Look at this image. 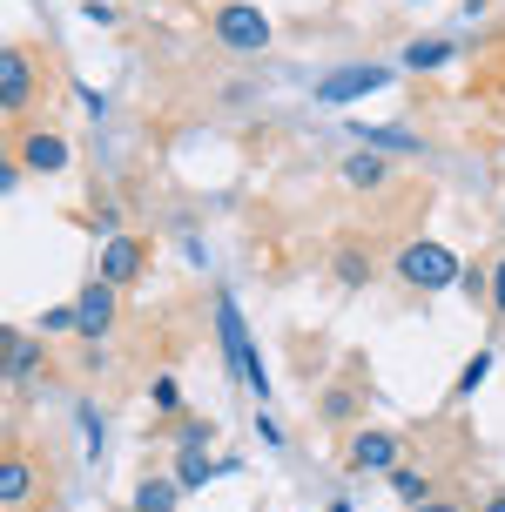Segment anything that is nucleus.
<instances>
[{"instance_id":"obj_23","label":"nucleus","mask_w":505,"mask_h":512,"mask_svg":"<svg viewBox=\"0 0 505 512\" xmlns=\"http://www.w3.org/2000/svg\"><path fill=\"white\" fill-rule=\"evenodd\" d=\"M209 438H216V425H209V418H189V425H182V452H202V445H209Z\"/></svg>"},{"instance_id":"obj_25","label":"nucleus","mask_w":505,"mask_h":512,"mask_svg":"<svg viewBox=\"0 0 505 512\" xmlns=\"http://www.w3.org/2000/svg\"><path fill=\"white\" fill-rule=\"evenodd\" d=\"M492 317H505V256H499V270H492Z\"/></svg>"},{"instance_id":"obj_8","label":"nucleus","mask_w":505,"mask_h":512,"mask_svg":"<svg viewBox=\"0 0 505 512\" xmlns=\"http://www.w3.org/2000/svg\"><path fill=\"white\" fill-rule=\"evenodd\" d=\"M21 162L34 176H61V169H68V142L48 135V128H34V135H21Z\"/></svg>"},{"instance_id":"obj_28","label":"nucleus","mask_w":505,"mask_h":512,"mask_svg":"<svg viewBox=\"0 0 505 512\" xmlns=\"http://www.w3.org/2000/svg\"><path fill=\"white\" fill-rule=\"evenodd\" d=\"M499 223H505V209H499Z\"/></svg>"},{"instance_id":"obj_5","label":"nucleus","mask_w":505,"mask_h":512,"mask_svg":"<svg viewBox=\"0 0 505 512\" xmlns=\"http://www.w3.org/2000/svg\"><path fill=\"white\" fill-rule=\"evenodd\" d=\"M27 102H34V61L21 48H0V108L21 115Z\"/></svg>"},{"instance_id":"obj_7","label":"nucleus","mask_w":505,"mask_h":512,"mask_svg":"<svg viewBox=\"0 0 505 512\" xmlns=\"http://www.w3.org/2000/svg\"><path fill=\"white\" fill-rule=\"evenodd\" d=\"M142 263H149V250L135 243V236H108V250H101V283H135L142 277Z\"/></svg>"},{"instance_id":"obj_2","label":"nucleus","mask_w":505,"mask_h":512,"mask_svg":"<svg viewBox=\"0 0 505 512\" xmlns=\"http://www.w3.org/2000/svg\"><path fill=\"white\" fill-rule=\"evenodd\" d=\"M209 34H216V48H229V54H263L270 48V14L250 7V0H229V7H216Z\"/></svg>"},{"instance_id":"obj_15","label":"nucleus","mask_w":505,"mask_h":512,"mask_svg":"<svg viewBox=\"0 0 505 512\" xmlns=\"http://www.w3.org/2000/svg\"><path fill=\"white\" fill-rule=\"evenodd\" d=\"M216 472H223V465H209L202 452H182V459H176V486H182V492H202Z\"/></svg>"},{"instance_id":"obj_21","label":"nucleus","mask_w":505,"mask_h":512,"mask_svg":"<svg viewBox=\"0 0 505 512\" xmlns=\"http://www.w3.org/2000/svg\"><path fill=\"white\" fill-rule=\"evenodd\" d=\"M337 277L364 283V277H371V256H364V250H337Z\"/></svg>"},{"instance_id":"obj_3","label":"nucleus","mask_w":505,"mask_h":512,"mask_svg":"<svg viewBox=\"0 0 505 512\" xmlns=\"http://www.w3.org/2000/svg\"><path fill=\"white\" fill-rule=\"evenodd\" d=\"M398 277L404 283H418V290H452L465 270H458V256L445 250V243H431V236H418V243H404L398 256Z\"/></svg>"},{"instance_id":"obj_19","label":"nucleus","mask_w":505,"mask_h":512,"mask_svg":"<svg viewBox=\"0 0 505 512\" xmlns=\"http://www.w3.org/2000/svg\"><path fill=\"white\" fill-rule=\"evenodd\" d=\"M485 378H492V351H472V364L458 371V398H472V391H479Z\"/></svg>"},{"instance_id":"obj_22","label":"nucleus","mask_w":505,"mask_h":512,"mask_svg":"<svg viewBox=\"0 0 505 512\" xmlns=\"http://www.w3.org/2000/svg\"><path fill=\"white\" fill-rule=\"evenodd\" d=\"M75 102H81V115H88V122H101V115H108V95H101V88H88V81L75 88Z\"/></svg>"},{"instance_id":"obj_18","label":"nucleus","mask_w":505,"mask_h":512,"mask_svg":"<svg viewBox=\"0 0 505 512\" xmlns=\"http://www.w3.org/2000/svg\"><path fill=\"white\" fill-rule=\"evenodd\" d=\"M351 418H357V391H344V384L324 391V425H351Z\"/></svg>"},{"instance_id":"obj_1","label":"nucleus","mask_w":505,"mask_h":512,"mask_svg":"<svg viewBox=\"0 0 505 512\" xmlns=\"http://www.w3.org/2000/svg\"><path fill=\"white\" fill-rule=\"evenodd\" d=\"M216 337H223V358H229V371H236V384H250L256 398H270V371L256 358L250 324H243V304H236V297H216Z\"/></svg>"},{"instance_id":"obj_14","label":"nucleus","mask_w":505,"mask_h":512,"mask_svg":"<svg viewBox=\"0 0 505 512\" xmlns=\"http://www.w3.org/2000/svg\"><path fill=\"white\" fill-rule=\"evenodd\" d=\"M452 41H411V48H404V68H411V75H425V68H445V61H452Z\"/></svg>"},{"instance_id":"obj_17","label":"nucleus","mask_w":505,"mask_h":512,"mask_svg":"<svg viewBox=\"0 0 505 512\" xmlns=\"http://www.w3.org/2000/svg\"><path fill=\"white\" fill-rule=\"evenodd\" d=\"M344 182H351V189H378L384 182V155H351V162H344Z\"/></svg>"},{"instance_id":"obj_13","label":"nucleus","mask_w":505,"mask_h":512,"mask_svg":"<svg viewBox=\"0 0 505 512\" xmlns=\"http://www.w3.org/2000/svg\"><path fill=\"white\" fill-rule=\"evenodd\" d=\"M176 479H142L135 486V512H176Z\"/></svg>"},{"instance_id":"obj_20","label":"nucleus","mask_w":505,"mask_h":512,"mask_svg":"<svg viewBox=\"0 0 505 512\" xmlns=\"http://www.w3.org/2000/svg\"><path fill=\"white\" fill-rule=\"evenodd\" d=\"M81 418V438H88V452H101V438H108V418H101V405H75Z\"/></svg>"},{"instance_id":"obj_26","label":"nucleus","mask_w":505,"mask_h":512,"mask_svg":"<svg viewBox=\"0 0 505 512\" xmlns=\"http://www.w3.org/2000/svg\"><path fill=\"white\" fill-rule=\"evenodd\" d=\"M485 512H505V492H492V499H485Z\"/></svg>"},{"instance_id":"obj_16","label":"nucleus","mask_w":505,"mask_h":512,"mask_svg":"<svg viewBox=\"0 0 505 512\" xmlns=\"http://www.w3.org/2000/svg\"><path fill=\"white\" fill-rule=\"evenodd\" d=\"M391 492H398V499H411V506H425V499H431V479L418 472V465H391Z\"/></svg>"},{"instance_id":"obj_9","label":"nucleus","mask_w":505,"mask_h":512,"mask_svg":"<svg viewBox=\"0 0 505 512\" xmlns=\"http://www.w3.org/2000/svg\"><path fill=\"white\" fill-rule=\"evenodd\" d=\"M351 465L357 472H391V465H398V438L391 432H357L351 438Z\"/></svg>"},{"instance_id":"obj_4","label":"nucleus","mask_w":505,"mask_h":512,"mask_svg":"<svg viewBox=\"0 0 505 512\" xmlns=\"http://www.w3.org/2000/svg\"><path fill=\"white\" fill-rule=\"evenodd\" d=\"M384 81H391V68H378V61H357V68H337V75L317 81V102L330 108H351L357 95H378Z\"/></svg>"},{"instance_id":"obj_6","label":"nucleus","mask_w":505,"mask_h":512,"mask_svg":"<svg viewBox=\"0 0 505 512\" xmlns=\"http://www.w3.org/2000/svg\"><path fill=\"white\" fill-rule=\"evenodd\" d=\"M108 324H115V283L95 277V283L75 297V331H81V337H101Z\"/></svg>"},{"instance_id":"obj_11","label":"nucleus","mask_w":505,"mask_h":512,"mask_svg":"<svg viewBox=\"0 0 505 512\" xmlns=\"http://www.w3.org/2000/svg\"><path fill=\"white\" fill-rule=\"evenodd\" d=\"M27 492H34V465H27L21 452H7V465H0V499H7V506H21Z\"/></svg>"},{"instance_id":"obj_12","label":"nucleus","mask_w":505,"mask_h":512,"mask_svg":"<svg viewBox=\"0 0 505 512\" xmlns=\"http://www.w3.org/2000/svg\"><path fill=\"white\" fill-rule=\"evenodd\" d=\"M34 364H48V358H41V344H34V337H21V331H7V378L21 384Z\"/></svg>"},{"instance_id":"obj_24","label":"nucleus","mask_w":505,"mask_h":512,"mask_svg":"<svg viewBox=\"0 0 505 512\" xmlns=\"http://www.w3.org/2000/svg\"><path fill=\"white\" fill-rule=\"evenodd\" d=\"M41 331H75V304H61V310H41Z\"/></svg>"},{"instance_id":"obj_27","label":"nucleus","mask_w":505,"mask_h":512,"mask_svg":"<svg viewBox=\"0 0 505 512\" xmlns=\"http://www.w3.org/2000/svg\"><path fill=\"white\" fill-rule=\"evenodd\" d=\"M418 512H458V506H438V499H425V506H418Z\"/></svg>"},{"instance_id":"obj_10","label":"nucleus","mask_w":505,"mask_h":512,"mask_svg":"<svg viewBox=\"0 0 505 512\" xmlns=\"http://www.w3.org/2000/svg\"><path fill=\"white\" fill-rule=\"evenodd\" d=\"M357 142L378 149V155H418V135H411V128H364L357 122Z\"/></svg>"}]
</instances>
